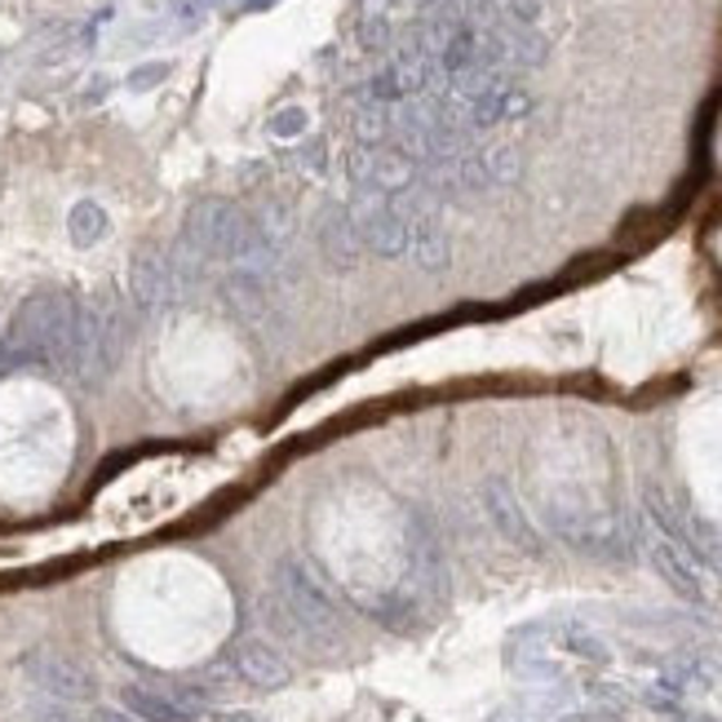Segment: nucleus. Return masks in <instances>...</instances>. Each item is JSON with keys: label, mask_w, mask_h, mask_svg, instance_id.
I'll return each mask as SVG.
<instances>
[{"label": "nucleus", "mask_w": 722, "mask_h": 722, "mask_svg": "<svg viewBox=\"0 0 722 722\" xmlns=\"http://www.w3.org/2000/svg\"><path fill=\"white\" fill-rule=\"evenodd\" d=\"M182 248H191L199 262H231L253 275H266L280 262V248H271L253 217L231 199H195L182 222Z\"/></svg>", "instance_id": "f257e3e1"}, {"label": "nucleus", "mask_w": 722, "mask_h": 722, "mask_svg": "<svg viewBox=\"0 0 722 722\" xmlns=\"http://www.w3.org/2000/svg\"><path fill=\"white\" fill-rule=\"evenodd\" d=\"M76 329V297L40 289L18 302L0 338V368H62Z\"/></svg>", "instance_id": "f03ea898"}, {"label": "nucleus", "mask_w": 722, "mask_h": 722, "mask_svg": "<svg viewBox=\"0 0 722 722\" xmlns=\"http://www.w3.org/2000/svg\"><path fill=\"white\" fill-rule=\"evenodd\" d=\"M271 585L275 589L266 598V612H275L289 634H297L311 647H333L342 638V612L302 558H280Z\"/></svg>", "instance_id": "7ed1b4c3"}, {"label": "nucleus", "mask_w": 722, "mask_h": 722, "mask_svg": "<svg viewBox=\"0 0 722 722\" xmlns=\"http://www.w3.org/2000/svg\"><path fill=\"white\" fill-rule=\"evenodd\" d=\"M125 355V311L111 302H76V329L62 372L80 386H103Z\"/></svg>", "instance_id": "20e7f679"}, {"label": "nucleus", "mask_w": 722, "mask_h": 722, "mask_svg": "<svg viewBox=\"0 0 722 722\" xmlns=\"http://www.w3.org/2000/svg\"><path fill=\"white\" fill-rule=\"evenodd\" d=\"M22 674L31 679L36 692H45V696L58 701V705L94 701V687H98L94 674H89L80 661L62 656V652H53V647H36V652H27V656H22Z\"/></svg>", "instance_id": "39448f33"}, {"label": "nucleus", "mask_w": 722, "mask_h": 722, "mask_svg": "<svg viewBox=\"0 0 722 722\" xmlns=\"http://www.w3.org/2000/svg\"><path fill=\"white\" fill-rule=\"evenodd\" d=\"M129 293L138 302V311H165L182 297L178 271H174V257L160 253V248H138L134 262H129Z\"/></svg>", "instance_id": "423d86ee"}, {"label": "nucleus", "mask_w": 722, "mask_h": 722, "mask_svg": "<svg viewBox=\"0 0 722 722\" xmlns=\"http://www.w3.org/2000/svg\"><path fill=\"white\" fill-rule=\"evenodd\" d=\"M351 213V222H355V235H360L363 248H372L377 257H399L403 248H408V222L390 208V204H381V199H372L368 191H363L360 199L347 208Z\"/></svg>", "instance_id": "0eeeda50"}, {"label": "nucleus", "mask_w": 722, "mask_h": 722, "mask_svg": "<svg viewBox=\"0 0 722 722\" xmlns=\"http://www.w3.org/2000/svg\"><path fill=\"white\" fill-rule=\"evenodd\" d=\"M231 665H235V674H240L248 687H257V692H280V687L293 683V665H289L284 652H280L275 643H266V638H240Z\"/></svg>", "instance_id": "6e6552de"}, {"label": "nucleus", "mask_w": 722, "mask_h": 722, "mask_svg": "<svg viewBox=\"0 0 722 722\" xmlns=\"http://www.w3.org/2000/svg\"><path fill=\"white\" fill-rule=\"evenodd\" d=\"M315 240H320V253H324V262H329L333 271H355V266H360L363 244H360V235H355L351 213H347L342 204H329V208L320 213Z\"/></svg>", "instance_id": "1a4fd4ad"}, {"label": "nucleus", "mask_w": 722, "mask_h": 722, "mask_svg": "<svg viewBox=\"0 0 722 722\" xmlns=\"http://www.w3.org/2000/svg\"><path fill=\"white\" fill-rule=\"evenodd\" d=\"M120 701H125V710H129L134 719H143V722H195L186 710H178V705L169 701L165 687H152V683H129V687L120 692Z\"/></svg>", "instance_id": "9d476101"}, {"label": "nucleus", "mask_w": 722, "mask_h": 722, "mask_svg": "<svg viewBox=\"0 0 722 722\" xmlns=\"http://www.w3.org/2000/svg\"><path fill=\"white\" fill-rule=\"evenodd\" d=\"M107 231H111V217H107V208H103L98 199H80V204H71V213H67V235H71L76 248H94V244H103Z\"/></svg>", "instance_id": "9b49d317"}, {"label": "nucleus", "mask_w": 722, "mask_h": 722, "mask_svg": "<svg viewBox=\"0 0 722 722\" xmlns=\"http://www.w3.org/2000/svg\"><path fill=\"white\" fill-rule=\"evenodd\" d=\"M253 226H257V235L271 244V248H284L289 240H293V208L289 204H280V199H266L262 204V213L253 217Z\"/></svg>", "instance_id": "f8f14e48"}, {"label": "nucleus", "mask_w": 722, "mask_h": 722, "mask_svg": "<svg viewBox=\"0 0 722 722\" xmlns=\"http://www.w3.org/2000/svg\"><path fill=\"white\" fill-rule=\"evenodd\" d=\"M408 240H412V257H417V266L439 271V266L448 262V240L439 235L435 222H417V226L408 231Z\"/></svg>", "instance_id": "ddd939ff"}, {"label": "nucleus", "mask_w": 722, "mask_h": 722, "mask_svg": "<svg viewBox=\"0 0 722 722\" xmlns=\"http://www.w3.org/2000/svg\"><path fill=\"white\" fill-rule=\"evenodd\" d=\"M656 563H661V572L670 576V585H674L679 594L701 598V580H696V572L687 567V558H683V554H674L670 545H661V549H656Z\"/></svg>", "instance_id": "4468645a"}, {"label": "nucleus", "mask_w": 722, "mask_h": 722, "mask_svg": "<svg viewBox=\"0 0 722 722\" xmlns=\"http://www.w3.org/2000/svg\"><path fill=\"white\" fill-rule=\"evenodd\" d=\"M492 515H497V524L506 528V537H515V542H524V545H537V537H533L528 524H524V515L506 501V492H492Z\"/></svg>", "instance_id": "2eb2a0df"}, {"label": "nucleus", "mask_w": 722, "mask_h": 722, "mask_svg": "<svg viewBox=\"0 0 722 722\" xmlns=\"http://www.w3.org/2000/svg\"><path fill=\"white\" fill-rule=\"evenodd\" d=\"M351 129H355V138H360L363 147H377V143L386 138V129H390V125H386V111L372 103V107H363V111H355V116H351Z\"/></svg>", "instance_id": "dca6fc26"}, {"label": "nucleus", "mask_w": 722, "mask_h": 722, "mask_svg": "<svg viewBox=\"0 0 722 722\" xmlns=\"http://www.w3.org/2000/svg\"><path fill=\"white\" fill-rule=\"evenodd\" d=\"M169 71H174L169 62H143V67H134V71H129V80H125V85H129L134 94H147V89H156L160 80H169Z\"/></svg>", "instance_id": "f3484780"}, {"label": "nucleus", "mask_w": 722, "mask_h": 722, "mask_svg": "<svg viewBox=\"0 0 722 722\" xmlns=\"http://www.w3.org/2000/svg\"><path fill=\"white\" fill-rule=\"evenodd\" d=\"M306 107H284V111H275L271 116V134L275 138H297V134H306Z\"/></svg>", "instance_id": "a211bd4d"}, {"label": "nucleus", "mask_w": 722, "mask_h": 722, "mask_svg": "<svg viewBox=\"0 0 722 722\" xmlns=\"http://www.w3.org/2000/svg\"><path fill=\"white\" fill-rule=\"evenodd\" d=\"M347 178L355 182V186H368V182H372V152H368V147H360V152L347 156Z\"/></svg>", "instance_id": "6ab92c4d"}, {"label": "nucleus", "mask_w": 722, "mask_h": 722, "mask_svg": "<svg viewBox=\"0 0 722 722\" xmlns=\"http://www.w3.org/2000/svg\"><path fill=\"white\" fill-rule=\"evenodd\" d=\"M302 169H311V174H324V169H329V147H324V138H311V143L302 147Z\"/></svg>", "instance_id": "aec40b11"}, {"label": "nucleus", "mask_w": 722, "mask_h": 722, "mask_svg": "<svg viewBox=\"0 0 722 722\" xmlns=\"http://www.w3.org/2000/svg\"><path fill=\"white\" fill-rule=\"evenodd\" d=\"M360 45L363 49H381V45H386V27H381V18H368V22H363Z\"/></svg>", "instance_id": "412c9836"}, {"label": "nucleus", "mask_w": 722, "mask_h": 722, "mask_svg": "<svg viewBox=\"0 0 722 722\" xmlns=\"http://www.w3.org/2000/svg\"><path fill=\"white\" fill-rule=\"evenodd\" d=\"M94 722H143V719H134L129 710H111V705H103V710H94Z\"/></svg>", "instance_id": "4be33fe9"}, {"label": "nucleus", "mask_w": 722, "mask_h": 722, "mask_svg": "<svg viewBox=\"0 0 722 722\" xmlns=\"http://www.w3.org/2000/svg\"><path fill=\"white\" fill-rule=\"evenodd\" d=\"M213 722H262V719L248 714V710H213Z\"/></svg>", "instance_id": "5701e85b"}, {"label": "nucleus", "mask_w": 722, "mask_h": 722, "mask_svg": "<svg viewBox=\"0 0 722 722\" xmlns=\"http://www.w3.org/2000/svg\"><path fill=\"white\" fill-rule=\"evenodd\" d=\"M248 9H266V4H275V0H244Z\"/></svg>", "instance_id": "b1692460"}, {"label": "nucleus", "mask_w": 722, "mask_h": 722, "mask_svg": "<svg viewBox=\"0 0 722 722\" xmlns=\"http://www.w3.org/2000/svg\"><path fill=\"white\" fill-rule=\"evenodd\" d=\"M692 722H714V719H692Z\"/></svg>", "instance_id": "393cba45"}, {"label": "nucleus", "mask_w": 722, "mask_h": 722, "mask_svg": "<svg viewBox=\"0 0 722 722\" xmlns=\"http://www.w3.org/2000/svg\"><path fill=\"white\" fill-rule=\"evenodd\" d=\"M0 338H4V329H0Z\"/></svg>", "instance_id": "a878e982"}]
</instances>
